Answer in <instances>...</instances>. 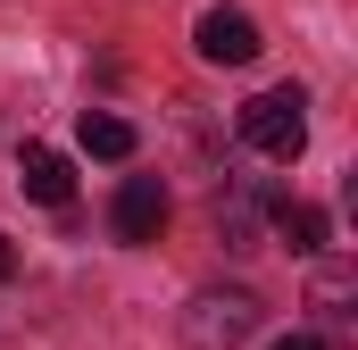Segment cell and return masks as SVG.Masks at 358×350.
Returning <instances> with one entry per match:
<instances>
[{
  "instance_id": "cell-1",
  "label": "cell",
  "mask_w": 358,
  "mask_h": 350,
  "mask_svg": "<svg viewBox=\"0 0 358 350\" xmlns=\"http://www.w3.org/2000/svg\"><path fill=\"white\" fill-rule=\"evenodd\" d=\"M259 326H267V309L250 284H208L183 300V350H242Z\"/></svg>"
},
{
  "instance_id": "cell-2",
  "label": "cell",
  "mask_w": 358,
  "mask_h": 350,
  "mask_svg": "<svg viewBox=\"0 0 358 350\" xmlns=\"http://www.w3.org/2000/svg\"><path fill=\"white\" fill-rule=\"evenodd\" d=\"M242 142L259 150V159H300L308 150V100H300V84H275V92H259V100H242Z\"/></svg>"
},
{
  "instance_id": "cell-3",
  "label": "cell",
  "mask_w": 358,
  "mask_h": 350,
  "mask_svg": "<svg viewBox=\"0 0 358 350\" xmlns=\"http://www.w3.org/2000/svg\"><path fill=\"white\" fill-rule=\"evenodd\" d=\"M167 217H176V200H167V183H159V175H125V183H117V200H108L117 242H159V234H167Z\"/></svg>"
},
{
  "instance_id": "cell-4",
  "label": "cell",
  "mask_w": 358,
  "mask_h": 350,
  "mask_svg": "<svg viewBox=\"0 0 358 350\" xmlns=\"http://www.w3.org/2000/svg\"><path fill=\"white\" fill-rule=\"evenodd\" d=\"M267 209H275V192L259 175H225V183H217V242H225V251H259Z\"/></svg>"
},
{
  "instance_id": "cell-5",
  "label": "cell",
  "mask_w": 358,
  "mask_h": 350,
  "mask_svg": "<svg viewBox=\"0 0 358 350\" xmlns=\"http://www.w3.org/2000/svg\"><path fill=\"white\" fill-rule=\"evenodd\" d=\"M192 50H200L208 67H250V59H259V25H250V8H200Z\"/></svg>"
},
{
  "instance_id": "cell-6",
  "label": "cell",
  "mask_w": 358,
  "mask_h": 350,
  "mask_svg": "<svg viewBox=\"0 0 358 350\" xmlns=\"http://www.w3.org/2000/svg\"><path fill=\"white\" fill-rule=\"evenodd\" d=\"M17 183H25V200H42V209H67V200H76V167H67L50 142H25V150H17Z\"/></svg>"
},
{
  "instance_id": "cell-7",
  "label": "cell",
  "mask_w": 358,
  "mask_h": 350,
  "mask_svg": "<svg viewBox=\"0 0 358 350\" xmlns=\"http://www.w3.org/2000/svg\"><path fill=\"white\" fill-rule=\"evenodd\" d=\"M350 300H358V275H350L342 259H325V267H317V284H308L317 334H350V326H358V309H350Z\"/></svg>"
},
{
  "instance_id": "cell-8",
  "label": "cell",
  "mask_w": 358,
  "mask_h": 350,
  "mask_svg": "<svg viewBox=\"0 0 358 350\" xmlns=\"http://www.w3.org/2000/svg\"><path fill=\"white\" fill-rule=\"evenodd\" d=\"M267 217H275V234H283V242H292V251H300V259H317V251H325V234H334V225H325V209H317V200H275Z\"/></svg>"
},
{
  "instance_id": "cell-9",
  "label": "cell",
  "mask_w": 358,
  "mask_h": 350,
  "mask_svg": "<svg viewBox=\"0 0 358 350\" xmlns=\"http://www.w3.org/2000/svg\"><path fill=\"white\" fill-rule=\"evenodd\" d=\"M76 134H84L92 159H134V125H125V117H108V108H84V125H76Z\"/></svg>"
},
{
  "instance_id": "cell-10",
  "label": "cell",
  "mask_w": 358,
  "mask_h": 350,
  "mask_svg": "<svg viewBox=\"0 0 358 350\" xmlns=\"http://www.w3.org/2000/svg\"><path fill=\"white\" fill-rule=\"evenodd\" d=\"M275 350H334V342H325V334H283Z\"/></svg>"
},
{
  "instance_id": "cell-11",
  "label": "cell",
  "mask_w": 358,
  "mask_h": 350,
  "mask_svg": "<svg viewBox=\"0 0 358 350\" xmlns=\"http://www.w3.org/2000/svg\"><path fill=\"white\" fill-rule=\"evenodd\" d=\"M8 275H17V242L0 234V284H8Z\"/></svg>"
}]
</instances>
